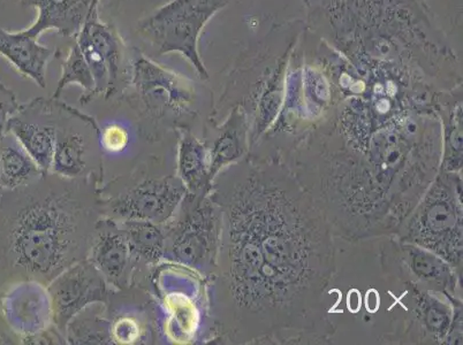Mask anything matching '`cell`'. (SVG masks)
Returning <instances> with one entry per match:
<instances>
[{"instance_id": "20", "label": "cell", "mask_w": 463, "mask_h": 345, "mask_svg": "<svg viewBox=\"0 0 463 345\" xmlns=\"http://www.w3.org/2000/svg\"><path fill=\"white\" fill-rule=\"evenodd\" d=\"M117 222L137 264V276L150 275L151 271L164 260L165 238L163 226L146 220Z\"/></svg>"}, {"instance_id": "17", "label": "cell", "mask_w": 463, "mask_h": 345, "mask_svg": "<svg viewBox=\"0 0 463 345\" xmlns=\"http://www.w3.org/2000/svg\"><path fill=\"white\" fill-rule=\"evenodd\" d=\"M0 56L5 58L20 74L44 89L46 69L57 56V50L42 45L39 37L29 33L27 28L8 32L0 27Z\"/></svg>"}, {"instance_id": "9", "label": "cell", "mask_w": 463, "mask_h": 345, "mask_svg": "<svg viewBox=\"0 0 463 345\" xmlns=\"http://www.w3.org/2000/svg\"><path fill=\"white\" fill-rule=\"evenodd\" d=\"M99 121L94 117L58 102L57 135L52 170L62 178L100 176Z\"/></svg>"}, {"instance_id": "8", "label": "cell", "mask_w": 463, "mask_h": 345, "mask_svg": "<svg viewBox=\"0 0 463 345\" xmlns=\"http://www.w3.org/2000/svg\"><path fill=\"white\" fill-rule=\"evenodd\" d=\"M402 238L431 251L454 266L462 260V205L460 184L446 174L438 176L410 220Z\"/></svg>"}, {"instance_id": "1", "label": "cell", "mask_w": 463, "mask_h": 345, "mask_svg": "<svg viewBox=\"0 0 463 345\" xmlns=\"http://www.w3.org/2000/svg\"><path fill=\"white\" fill-rule=\"evenodd\" d=\"M210 197L222 211L216 269L205 281L209 313L231 340L296 331L323 322L334 273L326 214L277 165L231 163Z\"/></svg>"}, {"instance_id": "19", "label": "cell", "mask_w": 463, "mask_h": 345, "mask_svg": "<svg viewBox=\"0 0 463 345\" xmlns=\"http://www.w3.org/2000/svg\"><path fill=\"white\" fill-rule=\"evenodd\" d=\"M175 174L192 195H206L212 191L208 147L193 134L192 129H176Z\"/></svg>"}, {"instance_id": "14", "label": "cell", "mask_w": 463, "mask_h": 345, "mask_svg": "<svg viewBox=\"0 0 463 345\" xmlns=\"http://www.w3.org/2000/svg\"><path fill=\"white\" fill-rule=\"evenodd\" d=\"M88 259L112 290L132 287L138 267L116 220L102 217L97 222Z\"/></svg>"}, {"instance_id": "4", "label": "cell", "mask_w": 463, "mask_h": 345, "mask_svg": "<svg viewBox=\"0 0 463 345\" xmlns=\"http://www.w3.org/2000/svg\"><path fill=\"white\" fill-rule=\"evenodd\" d=\"M306 28L301 19L273 24L267 35L239 54L209 120L217 124L239 107L246 113L250 138L258 140L279 116L290 53Z\"/></svg>"}, {"instance_id": "24", "label": "cell", "mask_w": 463, "mask_h": 345, "mask_svg": "<svg viewBox=\"0 0 463 345\" xmlns=\"http://www.w3.org/2000/svg\"><path fill=\"white\" fill-rule=\"evenodd\" d=\"M407 258L416 275L422 277L425 281H431L432 284L439 285L441 289L450 288L452 284V273H450L445 260L435 256L422 247H408Z\"/></svg>"}, {"instance_id": "25", "label": "cell", "mask_w": 463, "mask_h": 345, "mask_svg": "<svg viewBox=\"0 0 463 345\" xmlns=\"http://www.w3.org/2000/svg\"><path fill=\"white\" fill-rule=\"evenodd\" d=\"M19 107L14 92L0 83V137L8 132V122Z\"/></svg>"}, {"instance_id": "22", "label": "cell", "mask_w": 463, "mask_h": 345, "mask_svg": "<svg viewBox=\"0 0 463 345\" xmlns=\"http://www.w3.org/2000/svg\"><path fill=\"white\" fill-rule=\"evenodd\" d=\"M67 344H115L109 331L107 304L87 306L66 328Z\"/></svg>"}, {"instance_id": "10", "label": "cell", "mask_w": 463, "mask_h": 345, "mask_svg": "<svg viewBox=\"0 0 463 345\" xmlns=\"http://www.w3.org/2000/svg\"><path fill=\"white\" fill-rule=\"evenodd\" d=\"M186 193L174 172L138 180L112 195L100 197V203L103 217L112 220H146L163 226Z\"/></svg>"}, {"instance_id": "15", "label": "cell", "mask_w": 463, "mask_h": 345, "mask_svg": "<svg viewBox=\"0 0 463 345\" xmlns=\"http://www.w3.org/2000/svg\"><path fill=\"white\" fill-rule=\"evenodd\" d=\"M248 141H250V126L242 108L232 107L225 120L218 124L208 120L203 142L208 147L212 182L219 172L242 157Z\"/></svg>"}, {"instance_id": "26", "label": "cell", "mask_w": 463, "mask_h": 345, "mask_svg": "<svg viewBox=\"0 0 463 345\" xmlns=\"http://www.w3.org/2000/svg\"><path fill=\"white\" fill-rule=\"evenodd\" d=\"M3 189L0 188V199H2Z\"/></svg>"}, {"instance_id": "23", "label": "cell", "mask_w": 463, "mask_h": 345, "mask_svg": "<svg viewBox=\"0 0 463 345\" xmlns=\"http://www.w3.org/2000/svg\"><path fill=\"white\" fill-rule=\"evenodd\" d=\"M71 84H77L82 88L84 94L80 98L81 104H90L95 99V79L77 42L71 46L69 54L62 62L61 77L59 79L57 89L54 91L53 98H59L66 88Z\"/></svg>"}, {"instance_id": "16", "label": "cell", "mask_w": 463, "mask_h": 345, "mask_svg": "<svg viewBox=\"0 0 463 345\" xmlns=\"http://www.w3.org/2000/svg\"><path fill=\"white\" fill-rule=\"evenodd\" d=\"M77 36L90 42L104 59L109 73V99L123 94L130 74V65H126V46L117 29L99 19V5L92 8Z\"/></svg>"}, {"instance_id": "21", "label": "cell", "mask_w": 463, "mask_h": 345, "mask_svg": "<svg viewBox=\"0 0 463 345\" xmlns=\"http://www.w3.org/2000/svg\"><path fill=\"white\" fill-rule=\"evenodd\" d=\"M43 171L11 132L0 137V188L3 191L27 186Z\"/></svg>"}, {"instance_id": "3", "label": "cell", "mask_w": 463, "mask_h": 345, "mask_svg": "<svg viewBox=\"0 0 463 345\" xmlns=\"http://www.w3.org/2000/svg\"><path fill=\"white\" fill-rule=\"evenodd\" d=\"M311 32L354 66L394 65L441 90L462 86V65L423 0H303Z\"/></svg>"}, {"instance_id": "2", "label": "cell", "mask_w": 463, "mask_h": 345, "mask_svg": "<svg viewBox=\"0 0 463 345\" xmlns=\"http://www.w3.org/2000/svg\"><path fill=\"white\" fill-rule=\"evenodd\" d=\"M99 176L67 179L43 172L0 199V294L36 281L48 285L90 255L103 217Z\"/></svg>"}, {"instance_id": "6", "label": "cell", "mask_w": 463, "mask_h": 345, "mask_svg": "<svg viewBox=\"0 0 463 345\" xmlns=\"http://www.w3.org/2000/svg\"><path fill=\"white\" fill-rule=\"evenodd\" d=\"M163 230V262L191 269L205 281L213 276L221 243L222 211L209 193L187 192Z\"/></svg>"}, {"instance_id": "18", "label": "cell", "mask_w": 463, "mask_h": 345, "mask_svg": "<svg viewBox=\"0 0 463 345\" xmlns=\"http://www.w3.org/2000/svg\"><path fill=\"white\" fill-rule=\"evenodd\" d=\"M99 3L100 0H21L24 7H35L39 12L35 23L27 28L37 37L49 31L64 37L77 36L92 8Z\"/></svg>"}, {"instance_id": "12", "label": "cell", "mask_w": 463, "mask_h": 345, "mask_svg": "<svg viewBox=\"0 0 463 345\" xmlns=\"http://www.w3.org/2000/svg\"><path fill=\"white\" fill-rule=\"evenodd\" d=\"M112 292L90 259L71 265L48 285L54 327L66 340L71 320L87 306L107 304Z\"/></svg>"}, {"instance_id": "11", "label": "cell", "mask_w": 463, "mask_h": 345, "mask_svg": "<svg viewBox=\"0 0 463 345\" xmlns=\"http://www.w3.org/2000/svg\"><path fill=\"white\" fill-rule=\"evenodd\" d=\"M0 304L10 330L26 344H65L53 325L48 287L36 281L18 282L3 290Z\"/></svg>"}, {"instance_id": "7", "label": "cell", "mask_w": 463, "mask_h": 345, "mask_svg": "<svg viewBox=\"0 0 463 345\" xmlns=\"http://www.w3.org/2000/svg\"><path fill=\"white\" fill-rule=\"evenodd\" d=\"M229 0H171L137 24V33L158 56L179 53L196 70L201 81L210 75L201 57V33Z\"/></svg>"}, {"instance_id": "13", "label": "cell", "mask_w": 463, "mask_h": 345, "mask_svg": "<svg viewBox=\"0 0 463 345\" xmlns=\"http://www.w3.org/2000/svg\"><path fill=\"white\" fill-rule=\"evenodd\" d=\"M59 98H35L20 105L8 122L11 132L44 172L52 170Z\"/></svg>"}, {"instance_id": "5", "label": "cell", "mask_w": 463, "mask_h": 345, "mask_svg": "<svg viewBox=\"0 0 463 345\" xmlns=\"http://www.w3.org/2000/svg\"><path fill=\"white\" fill-rule=\"evenodd\" d=\"M203 91L192 79L136 50L121 100L142 124L157 132L175 134L179 128L192 129L203 105Z\"/></svg>"}]
</instances>
